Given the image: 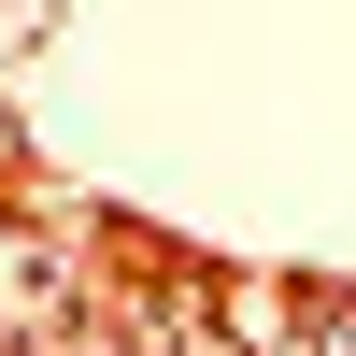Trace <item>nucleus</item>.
<instances>
[{"mask_svg":"<svg viewBox=\"0 0 356 356\" xmlns=\"http://www.w3.org/2000/svg\"><path fill=\"white\" fill-rule=\"evenodd\" d=\"M57 328H72V271H57V228H29L15 243V356L57 342Z\"/></svg>","mask_w":356,"mask_h":356,"instance_id":"nucleus-1","label":"nucleus"},{"mask_svg":"<svg viewBox=\"0 0 356 356\" xmlns=\"http://www.w3.org/2000/svg\"><path fill=\"white\" fill-rule=\"evenodd\" d=\"M314 342H328V356H356V300H314Z\"/></svg>","mask_w":356,"mask_h":356,"instance_id":"nucleus-2","label":"nucleus"}]
</instances>
